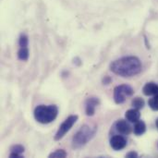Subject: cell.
<instances>
[{
  "instance_id": "obj_1",
  "label": "cell",
  "mask_w": 158,
  "mask_h": 158,
  "mask_svg": "<svg viewBox=\"0 0 158 158\" xmlns=\"http://www.w3.org/2000/svg\"><path fill=\"white\" fill-rule=\"evenodd\" d=\"M142 62L137 56H123L114 60L110 64V70L120 77L130 78L138 75L142 71Z\"/></svg>"
},
{
  "instance_id": "obj_2",
  "label": "cell",
  "mask_w": 158,
  "mask_h": 158,
  "mask_svg": "<svg viewBox=\"0 0 158 158\" xmlns=\"http://www.w3.org/2000/svg\"><path fill=\"white\" fill-rule=\"evenodd\" d=\"M97 131L96 126L83 125L72 137L71 146L73 149H81L86 145L95 136Z\"/></svg>"
},
{
  "instance_id": "obj_3",
  "label": "cell",
  "mask_w": 158,
  "mask_h": 158,
  "mask_svg": "<svg viewBox=\"0 0 158 158\" xmlns=\"http://www.w3.org/2000/svg\"><path fill=\"white\" fill-rule=\"evenodd\" d=\"M58 114V107L56 105H40L35 107L33 116L37 122L41 124H49L53 122Z\"/></svg>"
},
{
  "instance_id": "obj_4",
  "label": "cell",
  "mask_w": 158,
  "mask_h": 158,
  "mask_svg": "<svg viewBox=\"0 0 158 158\" xmlns=\"http://www.w3.org/2000/svg\"><path fill=\"white\" fill-rule=\"evenodd\" d=\"M134 94V91L131 86L128 84H121L114 89V101L118 105L124 104L127 97L131 96Z\"/></svg>"
},
{
  "instance_id": "obj_5",
  "label": "cell",
  "mask_w": 158,
  "mask_h": 158,
  "mask_svg": "<svg viewBox=\"0 0 158 158\" xmlns=\"http://www.w3.org/2000/svg\"><path fill=\"white\" fill-rule=\"evenodd\" d=\"M78 118H79V117L77 115H71V116L68 117L65 119V121L59 126V128H58V130H57L54 139L56 141H60L71 130V128L77 122Z\"/></svg>"
},
{
  "instance_id": "obj_6",
  "label": "cell",
  "mask_w": 158,
  "mask_h": 158,
  "mask_svg": "<svg viewBox=\"0 0 158 158\" xmlns=\"http://www.w3.org/2000/svg\"><path fill=\"white\" fill-rule=\"evenodd\" d=\"M100 105V100L96 96H91L85 101V114L88 117H93L95 114L96 107Z\"/></svg>"
},
{
  "instance_id": "obj_7",
  "label": "cell",
  "mask_w": 158,
  "mask_h": 158,
  "mask_svg": "<svg viewBox=\"0 0 158 158\" xmlns=\"http://www.w3.org/2000/svg\"><path fill=\"white\" fill-rule=\"evenodd\" d=\"M110 146L115 151H120L127 146V140L122 135H115L110 139Z\"/></svg>"
},
{
  "instance_id": "obj_8",
  "label": "cell",
  "mask_w": 158,
  "mask_h": 158,
  "mask_svg": "<svg viewBox=\"0 0 158 158\" xmlns=\"http://www.w3.org/2000/svg\"><path fill=\"white\" fill-rule=\"evenodd\" d=\"M115 128H116V131L122 135H129L131 132V125L127 122V120H124V119H118L115 123Z\"/></svg>"
},
{
  "instance_id": "obj_9",
  "label": "cell",
  "mask_w": 158,
  "mask_h": 158,
  "mask_svg": "<svg viewBox=\"0 0 158 158\" xmlns=\"http://www.w3.org/2000/svg\"><path fill=\"white\" fill-rule=\"evenodd\" d=\"M143 93L146 96H155L158 94V85L155 82H147L143 88Z\"/></svg>"
},
{
  "instance_id": "obj_10",
  "label": "cell",
  "mask_w": 158,
  "mask_h": 158,
  "mask_svg": "<svg viewBox=\"0 0 158 158\" xmlns=\"http://www.w3.org/2000/svg\"><path fill=\"white\" fill-rule=\"evenodd\" d=\"M125 118L128 121L131 122V123H135L138 120H140L141 118V113L139 109L133 108V109H130L126 112L125 114Z\"/></svg>"
},
{
  "instance_id": "obj_11",
  "label": "cell",
  "mask_w": 158,
  "mask_h": 158,
  "mask_svg": "<svg viewBox=\"0 0 158 158\" xmlns=\"http://www.w3.org/2000/svg\"><path fill=\"white\" fill-rule=\"evenodd\" d=\"M25 149L22 145L20 144H16V145H13L11 148H10V155H9V157H22V154L24 153Z\"/></svg>"
},
{
  "instance_id": "obj_12",
  "label": "cell",
  "mask_w": 158,
  "mask_h": 158,
  "mask_svg": "<svg viewBox=\"0 0 158 158\" xmlns=\"http://www.w3.org/2000/svg\"><path fill=\"white\" fill-rule=\"evenodd\" d=\"M146 131V125L143 120H138L135 122L134 128H133V132L136 136H141Z\"/></svg>"
},
{
  "instance_id": "obj_13",
  "label": "cell",
  "mask_w": 158,
  "mask_h": 158,
  "mask_svg": "<svg viewBox=\"0 0 158 158\" xmlns=\"http://www.w3.org/2000/svg\"><path fill=\"white\" fill-rule=\"evenodd\" d=\"M30 56L29 49L27 47H20L18 51V58L21 61H27Z\"/></svg>"
},
{
  "instance_id": "obj_14",
  "label": "cell",
  "mask_w": 158,
  "mask_h": 158,
  "mask_svg": "<svg viewBox=\"0 0 158 158\" xmlns=\"http://www.w3.org/2000/svg\"><path fill=\"white\" fill-rule=\"evenodd\" d=\"M144 104H145V102H144V100L143 99V98H141V97H135L133 100H132V102H131V106L134 107V108H136V109H143V107H144Z\"/></svg>"
},
{
  "instance_id": "obj_15",
  "label": "cell",
  "mask_w": 158,
  "mask_h": 158,
  "mask_svg": "<svg viewBox=\"0 0 158 158\" xmlns=\"http://www.w3.org/2000/svg\"><path fill=\"white\" fill-rule=\"evenodd\" d=\"M148 105L150 106V108L154 111H158V94L155 95L153 98L149 99L148 101Z\"/></svg>"
},
{
  "instance_id": "obj_16",
  "label": "cell",
  "mask_w": 158,
  "mask_h": 158,
  "mask_svg": "<svg viewBox=\"0 0 158 158\" xmlns=\"http://www.w3.org/2000/svg\"><path fill=\"white\" fill-rule=\"evenodd\" d=\"M67 152L66 151H64L63 149H58V150H56L55 152H53V153H51L50 155H49V157H55V158H64L67 156Z\"/></svg>"
},
{
  "instance_id": "obj_17",
  "label": "cell",
  "mask_w": 158,
  "mask_h": 158,
  "mask_svg": "<svg viewBox=\"0 0 158 158\" xmlns=\"http://www.w3.org/2000/svg\"><path fill=\"white\" fill-rule=\"evenodd\" d=\"M29 44V39L28 36L25 34H20L19 38V45L20 47H27Z\"/></svg>"
},
{
  "instance_id": "obj_18",
  "label": "cell",
  "mask_w": 158,
  "mask_h": 158,
  "mask_svg": "<svg viewBox=\"0 0 158 158\" xmlns=\"http://www.w3.org/2000/svg\"><path fill=\"white\" fill-rule=\"evenodd\" d=\"M126 157H129V158L138 157V154H137L136 152L132 151V152H130V153H128V154L126 155Z\"/></svg>"
},
{
  "instance_id": "obj_19",
  "label": "cell",
  "mask_w": 158,
  "mask_h": 158,
  "mask_svg": "<svg viewBox=\"0 0 158 158\" xmlns=\"http://www.w3.org/2000/svg\"><path fill=\"white\" fill-rule=\"evenodd\" d=\"M112 79L109 76H105V78L103 79V84H109L111 82Z\"/></svg>"
},
{
  "instance_id": "obj_20",
  "label": "cell",
  "mask_w": 158,
  "mask_h": 158,
  "mask_svg": "<svg viewBox=\"0 0 158 158\" xmlns=\"http://www.w3.org/2000/svg\"><path fill=\"white\" fill-rule=\"evenodd\" d=\"M156 128H157L158 130V118L156 120Z\"/></svg>"
}]
</instances>
